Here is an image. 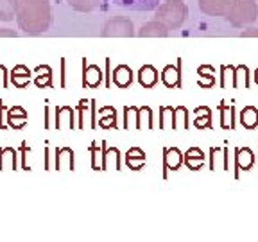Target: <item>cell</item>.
<instances>
[{
    "instance_id": "obj_1",
    "label": "cell",
    "mask_w": 258,
    "mask_h": 242,
    "mask_svg": "<svg viewBox=\"0 0 258 242\" xmlns=\"http://www.w3.org/2000/svg\"><path fill=\"white\" fill-rule=\"evenodd\" d=\"M16 22L20 31L31 36H38L48 31L52 22L50 2L48 0H18Z\"/></svg>"
},
{
    "instance_id": "obj_18",
    "label": "cell",
    "mask_w": 258,
    "mask_h": 242,
    "mask_svg": "<svg viewBox=\"0 0 258 242\" xmlns=\"http://www.w3.org/2000/svg\"><path fill=\"white\" fill-rule=\"evenodd\" d=\"M167 167H172V169H177V165L181 163V154H179V151L174 147V149H167Z\"/></svg>"
},
{
    "instance_id": "obj_13",
    "label": "cell",
    "mask_w": 258,
    "mask_h": 242,
    "mask_svg": "<svg viewBox=\"0 0 258 242\" xmlns=\"http://www.w3.org/2000/svg\"><path fill=\"white\" fill-rule=\"evenodd\" d=\"M203 161H205V156H203L201 149H198V147H192V149H188V153H186V165H188L190 169H192V170L201 169Z\"/></svg>"
},
{
    "instance_id": "obj_5",
    "label": "cell",
    "mask_w": 258,
    "mask_h": 242,
    "mask_svg": "<svg viewBox=\"0 0 258 242\" xmlns=\"http://www.w3.org/2000/svg\"><path fill=\"white\" fill-rule=\"evenodd\" d=\"M233 4L235 0H198L201 13L208 16H226Z\"/></svg>"
},
{
    "instance_id": "obj_12",
    "label": "cell",
    "mask_w": 258,
    "mask_h": 242,
    "mask_svg": "<svg viewBox=\"0 0 258 242\" xmlns=\"http://www.w3.org/2000/svg\"><path fill=\"white\" fill-rule=\"evenodd\" d=\"M240 122L244 128L253 129L258 126V109L253 108V106H247V108L242 109L240 113Z\"/></svg>"
},
{
    "instance_id": "obj_4",
    "label": "cell",
    "mask_w": 258,
    "mask_h": 242,
    "mask_svg": "<svg viewBox=\"0 0 258 242\" xmlns=\"http://www.w3.org/2000/svg\"><path fill=\"white\" fill-rule=\"evenodd\" d=\"M102 36L131 38V36H135V25H133V22L129 20V18H125V16H113V18H109L104 24Z\"/></svg>"
},
{
    "instance_id": "obj_7",
    "label": "cell",
    "mask_w": 258,
    "mask_h": 242,
    "mask_svg": "<svg viewBox=\"0 0 258 242\" xmlns=\"http://www.w3.org/2000/svg\"><path fill=\"white\" fill-rule=\"evenodd\" d=\"M138 36L142 38H165L169 36V29L158 20L147 22L142 25V29L138 31Z\"/></svg>"
},
{
    "instance_id": "obj_10",
    "label": "cell",
    "mask_w": 258,
    "mask_h": 242,
    "mask_svg": "<svg viewBox=\"0 0 258 242\" xmlns=\"http://www.w3.org/2000/svg\"><path fill=\"white\" fill-rule=\"evenodd\" d=\"M113 81H115V85H117V86L125 88V86L131 85V81H133V72H131V69H129V67L120 65V67H117V69H115V72H113Z\"/></svg>"
},
{
    "instance_id": "obj_3",
    "label": "cell",
    "mask_w": 258,
    "mask_h": 242,
    "mask_svg": "<svg viewBox=\"0 0 258 242\" xmlns=\"http://www.w3.org/2000/svg\"><path fill=\"white\" fill-rule=\"evenodd\" d=\"M233 27H244L258 18V6L254 0H235L230 13L224 16Z\"/></svg>"
},
{
    "instance_id": "obj_11",
    "label": "cell",
    "mask_w": 258,
    "mask_h": 242,
    "mask_svg": "<svg viewBox=\"0 0 258 242\" xmlns=\"http://www.w3.org/2000/svg\"><path fill=\"white\" fill-rule=\"evenodd\" d=\"M74 11L79 13H92L101 6V0H67Z\"/></svg>"
},
{
    "instance_id": "obj_8",
    "label": "cell",
    "mask_w": 258,
    "mask_h": 242,
    "mask_svg": "<svg viewBox=\"0 0 258 242\" xmlns=\"http://www.w3.org/2000/svg\"><path fill=\"white\" fill-rule=\"evenodd\" d=\"M138 81H140V85L145 86V88H153L158 83V70L154 67H151V65H145V67L140 69V72H138Z\"/></svg>"
},
{
    "instance_id": "obj_2",
    "label": "cell",
    "mask_w": 258,
    "mask_h": 242,
    "mask_svg": "<svg viewBox=\"0 0 258 242\" xmlns=\"http://www.w3.org/2000/svg\"><path fill=\"white\" fill-rule=\"evenodd\" d=\"M186 16H188V8L183 0H167L156 8L154 20L161 22L169 31H176L185 24Z\"/></svg>"
},
{
    "instance_id": "obj_16",
    "label": "cell",
    "mask_w": 258,
    "mask_h": 242,
    "mask_svg": "<svg viewBox=\"0 0 258 242\" xmlns=\"http://www.w3.org/2000/svg\"><path fill=\"white\" fill-rule=\"evenodd\" d=\"M101 81H102V74H101V70L97 69L95 65H92V67L86 69V72H85V83L86 85L92 86V88H95Z\"/></svg>"
},
{
    "instance_id": "obj_14",
    "label": "cell",
    "mask_w": 258,
    "mask_h": 242,
    "mask_svg": "<svg viewBox=\"0 0 258 242\" xmlns=\"http://www.w3.org/2000/svg\"><path fill=\"white\" fill-rule=\"evenodd\" d=\"M11 79H13V83H15L16 86L24 88V86L29 83V79H31V72H29L25 67H22V65H20V67H16V69L13 70Z\"/></svg>"
},
{
    "instance_id": "obj_6",
    "label": "cell",
    "mask_w": 258,
    "mask_h": 242,
    "mask_svg": "<svg viewBox=\"0 0 258 242\" xmlns=\"http://www.w3.org/2000/svg\"><path fill=\"white\" fill-rule=\"evenodd\" d=\"M109 2L129 11H156V8L161 4V0H109Z\"/></svg>"
},
{
    "instance_id": "obj_19",
    "label": "cell",
    "mask_w": 258,
    "mask_h": 242,
    "mask_svg": "<svg viewBox=\"0 0 258 242\" xmlns=\"http://www.w3.org/2000/svg\"><path fill=\"white\" fill-rule=\"evenodd\" d=\"M242 36H258V29H254V27H251V29H247V31H244L242 32Z\"/></svg>"
},
{
    "instance_id": "obj_21",
    "label": "cell",
    "mask_w": 258,
    "mask_h": 242,
    "mask_svg": "<svg viewBox=\"0 0 258 242\" xmlns=\"http://www.w3.org/2000/svg\"><path fill=\"white\" fill-rule=\"evenodd\" d=\"M254 81L258 83V69H256V72H254Z\"/></svg>"
},
{
    "instance_id": "obj_15",
    "label": "cell",
    "mask_w": 258,
    "mask_h": 242,
    "mask_svg": "<svg viewBox=\"0 0 258 242\" xmlns=\"http://www.w3.org/2000/svg\"><path fill=\"white\" fill-rule=\"evenodd\" d=\"M145 161V154L142 153L138 147H133V149L127 151V165L133 167V169H140Z\"/></svg>"
},
{
    "instance_id": "obj_17",
    "label": "cell",
    "mask_w": 258,
    "mask_h": 242,
    "mask_svg": "<svg viewBox=\"0 0 258 242\" xmlns=\"http://www.w3.org/2000/svg\"><path fill=\"white\" fill-rule=\"evenodd\" d=\"M161 79H163V83H165L169 88L179 85V74H177V70L174 69V67H167V69L163 70V74H161Z\"/></svg>"
},
{
    "instance_id": "obj_20",
    "label": "cell",
    "mask_w": 258,
    "mask_h": 242,
    "mask_svg": "<svg viewBox=\"0 0 258 242\" xmlns=\"http://www.w3.org/2000/svg\"><path fill=\"white\" fill-rule=\"evenodd\" d=\"M0 36H16V32L11 29H0Z\"/></svg>"
},
{
    "instance_id": "obj_9",
    "label": "cell",
    "mask_w": 258,
    "mask_h": 242,
    "mask_svg": "<svg viewBox=\"0 0 258 242\" xmlns=\"http://www.w3.org/2000/svg\"><path fill=\"white\" fill-rule=\"evenodd\" d=\"M18 0H0V22H11L16 18Z\"/></svg>"
}]
</instances>
